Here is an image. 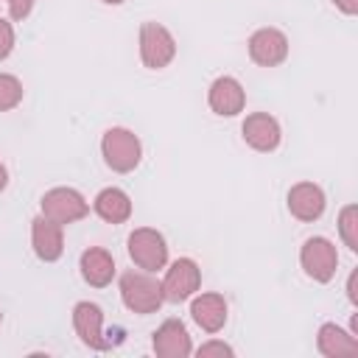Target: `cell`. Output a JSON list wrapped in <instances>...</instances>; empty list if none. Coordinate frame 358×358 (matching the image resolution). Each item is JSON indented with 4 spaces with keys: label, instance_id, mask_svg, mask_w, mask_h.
<instances>
[{
    "label": "cell",
    "instance_id": "cell-1",
    "mask_svg": "<svg viewBox=\"0 0 358 358\" xmlns=\"http://www.w3.org/2000/svg\"><path fill=\"white\" fill-rule=\"evenodd\" d=\"M120 299L137 316L157 313L165 305L162 282L151 271H143V268L140 271H126V274H120Z\"/></svg>",
    "mask_w": 358,
    "mask_h": 358
},
{
    "label": "cell",
    "instance_id": "cell-2",
    "mask_svg": "<svg viewBox=\"0 0 358 358\" xmlns=\"http://www.w3.org/2000/svg\"><path fill=\"white\" fill-rule=\"evenodd\" d=\"M101 157L115 173H131L143 159V143L131 129L112 126L101 137Z\"/></svg>",
    "mask_w": 358,
    "mask_h": 358
},
{
    "label": "cell",
    "instance_id": "cell-3",
    "mask_svg": "<svg viewBox=\"0 0 358 358\" xmlns=\"http://www.w3.org/2000/svg\"><path fill=\"white\" fill-rule=\"evenodd\" d=\"M126 252L131 257V263L143 271H159L168 266V241L159 229L154 227H137L131 229V235L126 238Z\"/></svg>",
    "mask_w": 358,
    "mask_h": 358
},
{
    "label": "cell",
    "instance_id": "cell-4",
    "mask_svg": "<svg viewBox=\"0 0 358 358\" xmlns=\"http://www.w3.org/2000/svg\"><path fill=\"white\" fill-rule=\"evenodd\" d=\"M140 59L148 70H162L176 59V39L162 22H143L140 25Z\"/></svg>",
    "mask_w": 358,
    "mask_h": 358
},
{
    "label": "cell",
    "instance_id": "cell-5",
    "mask_svg": "<svg viewBox=\"0 0 358 358\" xmlns=\"http://www.w3.org/2000/svg\"><path fill=\"white\" fill-rule=\"evenodd\" d=\"M299 266L302 271L313 280V282H330L336 277V268H338V252H336V243L324 235H313L302 243L299 249Z\"/></svg>",
    "mask_w": 358,
    "mask_h": 358
},
{
    "label": "cell",
    "instance_id": "cell-6",
    "mask_svg": "<svg viewBox=\"0 0 358 358\" xmlns=\"http://www.w3.org/2000/svg\"><path fill=\"white\" fill-rule=\"evenodd\" d=\"M39 207H42V215H48L50 221H56L62 227L76 224L90 215V201L76 187H50L39 199Z\"/></svg>",
    "mask_w": 358,
    "mask_h": 358
},
{
    "label": "cell",
    "instance_id": "cell-7",
    "mask_svg": "<svg viewBox=\"0 0 358 358\" xmlns=\"http://www.w3.org/2000/svg\"><path fill=\"white\" fill-rule=\"evenodd\" d=\"M159 282H162L165 302L179 305V302H187L201 288V268L193 257H179L165 268V277Z\"/></svg>",
    "mask_w": 358,
    "mask_h": 358
},
{
    "label": "cell",
    "instance_id": "cell-8",
    "mask_svg": "<svg viewBox=\"0 0 358 358\" xmlns=\"http://www.w3.org/2000/svg\"><path fill=\"white\" fill-rule=\"evenodd\" d=\"M73 330L78 336V341L90 350H109L112 341L106 338L103 330V310L95 302H76L73 305Z\"/></svg>",
    "mask_w": 358,
    "mask_h": 358
},
{
    "label": "cell",
    "instance_id": "cell-9",
    "mask_svg": "<svg viewBox=\"0 0 358 358\" xmlns=\"http://www.w3.org/2000/svg\"><path fill=\"white\" fill-rule=\"evenodd\" d=\"M288 36L280 31V28H257L249 42H246V50H249V59L260 67H277L288 59Z\"/></svg>",
    "mask_w": 358,
    "mask_h": 358
},
{
    "label": "cell",
    "instance_id": "cell-10",
    "mask_svg": "<svg viewBox=\"0 0 358 358\" xmlns=\"http://www.w3.org/2000/svg\"><path fill=\"white\" fill-rule=\"evenodd\" d=\"M241 134H243V143L260 154H271L280 148V140H282V129H280V120L268 112H252L246 115V120L241 123Z\"/></svg>",
    "mask_w": 358,
    "mask_h": 358
},
{
    "label": "cell",
    "instance_id": "cell-11",
    "mask_svg": "<svg viewBox=\"0 0 358 358\" xmlns=\"http://www.w3.org/2000/svg\"><path fill=\"white\" fill-rule=\"evenodd\" d=\"M31 246L42 263H56L64 255V227L39 213L31 221Z\"/></svg>",
    "mask_w": 358,
    "mask_h": 358
},
{
    "label": "cell",
    "instance_id": "cell-12",
    "mask_svg": "<svg viewBox=\"0 0 358 358\" xmlns=\"http://www.w3.org/2000/svg\"><path fill=\"white\" fill-rule=\"evenodd\" d=\"M324 207H327V199H324V190L316 182L291 185V190H288V213L296 221L313 224V221H319L324 215Z\"/></svg>",
    "mask_w": 358,
    "mask_h": 358
},
{
    "label": "cell",
    "instance_id": "cell-13",
    "mask_svg": "<svg viewBox=\"0 0 358 358\" xmlns=\"http://www.w3.org/2000/svg\"><path fill=\"white\" fill-rule=\"evenodd\" d=\"M151 347L159 358H187L193 355V341H190V333L185 327L182 319H165L157 330H154V338H151Z\"/></svg>",
    "mask_w": 358,
    "mask_h": 358
},
{
    "label": "cell",
    "instance_id": "cell-14",
    "mask_svg": "<svg viewBox=\"0 0 358 358\" xmlns=\"http://www.w3.org/2000/svg\"><path fill=\"white\" fill-rule=\"evenodd\" d=\"M207 103L221 117H235L246 106V90L232 76H218L207 90Z\"/></svg>",
    "mask_w": 358,
    "mask_h": 358
},
{
    "label": "cell",
    "instance_id": "cell-15",
    "mask_svg": "<svg viewBox=\"0 0 358 358\" xmlns=\"http://www.w3.org/2000/svg\"><path fill=\"white\" fill-rule=\"evenodd\" d=\"M190 316L193 322L204 330V333H218L224 330L227 324V316H229V305L221 294L215 291H207V294H193L190 296Z\"/></svg>",
    "mask_w": 358,
    "mask_h": 358
},
{
    "label": "cell",
    "instance_id": "cell-16",
    "mask_svg": "<svg viewBox=\"0 0 358 358\" xmlns=\"http://www.w3.org/2000/svg\"><path fill=\"white\" fill-rule=\"evenodd\" d=\"M78 271H81V280H84L87 285H92V288H106V285H112L117 266H115V257H112L103 246H90V249H84L81 257H78Z\"/></svg>",
    "mask_w": 358,
    "mask_h": 358
},
{
    "label": "cell",
    "instance_id": "cell-17",
    "mask_svg": "<svg viewBox=\"0 0 358 358\" xmlns=\"http://www.w3.org/2000/svg\"><path fill=\"white\" fill-rule=\"evenodd\" d=\"M316 350L324 358H355L358 355V338L344 330L336 322H324L316 333Z\"/></svg>",
    "mask_w": 358,
    "mask_h": 358
},
{
    "label": "cell",
    "instance_id": "cell-18",
    "mask_svg": "<svg viewBox=\"0 0 358 358\" xmlns=\"http://www.w3.org/2000/svg\"><path fill=\"white\" fill-rule=\"evenodd\" d=\"M92 210L106 224H126L131 218V196L123 187H103L92 199Z\"/></svg>",
    "mask_w": 358,
    "mask_h": 358
},
{
    "label": "cell",
    "instance_id": "cell-19",
    "mask_svg": "<svg viewBox=\"0 0 358 358\" xmlns=\"http://www.w3.org/2000/svg\"><path fill=\"white\" fill-rule=\"evenodd\" d=\"M338 235L350 252H358V207L344 204L338 213Z\"/></svg>",
    "mask_w": 358,
    "mask_h": 358
},
{
    "label": "cell",
    "instance_id": "cell-20",
    "mask_svg": "<svg viewBox=\"0 0 358 358\" xmlns=\"http://www.w3.org/2000/svg\"><path fill=\"white\" fill-rule=\"evenodd\" d=\"M22 81L11 73H0V112H8L14 106H20L22 101Z\"/></svg>",
    "mask_w": 358,
    "mask_h": 358
},
{
    "label": "cell",
    "instance_id": "cell-21",
    "mask_svg": "<svg viewBox=\"0 0 358 358\" xmlns=\"http://www.w3.org/2000/svg\"><path fill=\"white\" fill-rule=\"evenodd\" d=\"M196 355H199V358H232V355H235V350H232L227 341L210 338V341H204V344L196 350Z\"/></svg>",
    "mask_w": 358,
    "mask_h": 358
},
{
    "label": "cell",
    "instance_id": "cell-22",
    "mask_svg": "<svg viewBox=\"0 0 358 358\" xmlns=\"http://www.w3.org/2000/svg\"><path fill=\"white\" fill-rule=\"evenodd\" d=\"M14 42H17V36H14V25H11V20L0 17V62L11 56Z\"/></svg>",
    "mask_w": 358,
    "mask_h": 358
},
{
    "label": "cell",
    "instance_id": "cell-23",
    "mask_svg": "<svg viewBox=\"0 0 358 358\" xmlns=\"http://www.w3.org/2000/svg\"><path fill=\"white\" fill-rule=\"evenodd\" d=\"M34 3H36V0H6V6H8V17H11L14 22H22V20L34 11Z\"/></svg>",
    "mask_w": 358,
    "mask_h": 358
},
{
    "label": "cell",
    "instance_id": "cell-24",
    "mask_svg": "<svg viewBox=\"0 0 358 358\" xmlns=\"http://www.w3.org/2000/svg\"><path fill=\"white\" fill-rule=\"evenodd\" d=\"M347 299L350 305H358V268H352L347 277Z\"/></svg>",
    "mask_w": 358,
    "mask_h": 358
},
{
    "label": "cell",
    "instance_id": "cell-25",
    "mask_svg": "<svg viewBox=\"0 0 358 358\" xmlns=\"http://www.w3.org/2000/svg\"><path fill=\"white\" fill-rule=\"evenodd\" d=\"M333 6H336L341 14H347V17H355V14H358V0H333Z\"/></svg>",
    "mask_w": 358,
    "mask_h": 358
},
{
    "label": "cell",
    "instance_id": "cell-26",
    "mask_svg": "<svg viewBox=\"0 0 358 358\" xmlns=\"http://www.w3.org/2000/svg\"><path fill=\"white\" fill-rule=\"evenodd\" d=\"M8 187V168L3 165V159H0V193Z\"/></svg>",
    "mask_w": 358,
    "mask_h": 358
},
{
    "label": "cell",
    "instance_id": "cell-27",
    "mask_svg": "<svg viewBox=\"0 0 358 358\" xmlns=\"http://www.w3.org/2000/svg\"><path fill=\"white\" fill-rule=\"evenodd\" d=\"M101 3H106V6H120V3H126V0H101Z\"/></svg>",
    "mask_w": 358,
    "mask_h": 358
},
{
    "label": "cell",
    "instance_id": "cell-28",
    "mask_svg": "<svg viewBox=\"0 0 358 358\" xmlns=\"http://www.w3.org/2000/svg\"><path fill=\"white\" fill-rule=\"evenodd\" d=\"M0 322H3V310H0Z\"/></svg>",
    "mask_w": 358,
    "mask_h": 358
}]
</instances>
